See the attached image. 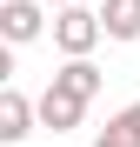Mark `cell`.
<instances>
[{"instance_id": "6da1fadb", "label": "cell", "mask_w": 140, "mask_h": 147, "mask_svg": "<svg viewBox=\"0 0 140 147\" xmlns=\"http://www.w3.org/2000/svg\"><path fill=\"white\" fill-rule=\"evenodd\" d=\"M100 7H60L54 13V47H60V54L67 60H87L93 54V47H100Z\"/></svg>"}, {"instance_id": "7a4b0ae2", "label": "cell", "mask_w": 140, "mask_h": 147, "mask_svg": "<svg viewBox=\"0 0 140 147\" xmlns=\"http://www.w3.org/2000/svg\"><path fill=\"white\" fill-rule=\"evenodd\" d=\"M40 7L33 0H0V34H7V47H27V40H40Z\"/></svg>"}, {"instance_id": "3957f363", "label": "cell", "mask_w": 140, "mask_h": 147, "mask_svg": "<svg viewBox=\"0 0 140 147\" xmlns=\"http://www.w3.org/2000/svg\"><path fill=\"white\" fill-rule=\"evenodd\" d=\"M33 120H40V100H27L20 87L0 94V140H27V134H33Z\"/></svg>"}, {"instance_id": "277c9868", "label": "cell", "mask_w": 140, "mask_h": 147, "mask_svg": "<svg viewBox=\"0 0 140 147\" xmlns=\"http://www.w3.org/2000/svg\"><path fill=\"white\" fill-rule=\"evenodd\" d=\"M80 114H87V100H74V94H60L54 80H47V94H40V127L67 134V127H80Z\"/></svg>"}, {"instance_id": "5b68a950", "label": "cell", "mask_w": 140, "mask_h": 147, "mask_svg": "<svg viewBox=\"0 0 140 147\" xmlns=\"http://www.w3.org/2000/svg\"><path fill=\"white\" fill-rule=\"evenodd\" d=\"M107 40H140V0H100Z\"/></svg>"}, {"instance_id": "8992f818", "label": "cell", "mask_w": 140, "mask_h": 147, "mask_svg": "<svg viewBox=\"0 0 140 147\" xmlns=\"http://www.w3.org/2000/svg\"><path fill=\"white\" fill-rule=\"evenodd\" d=\"M54 87L74 94V100H93V94H100V67H93V60H67V67L54 74Z\"/></svg>"}, {"instance_id": "52a82bcc", "label": "cell", "mask_w": 140, "mask_h": 147, "mask_svg": "<svg viewBox=\"0 0 140 147\" xmlns=\"http://www.w3.org/2000/svg\"><path fill=\"white\" fill-rule=\"evenodd\" d=\"M113 127H120V134H127V140L140 147V100H133V107H120V114H113Z\"/></svg>"}, {"instance_id": "ba28073f", "label": "cell", "mask_w": 140, "mask_h": 147, "mask_svg": "<svg viewBox=\"0 0 140 147\" xmlns=\"http://www.w3.org/2000/svg\"><path fill=\"white\" fill-rule=\"evenodd\" d=\"M93 147H133V140H127V134H120V127H113V120H107V127L93 134Z\"/></svg>"}, {"instance_id": "9c48e42d", "label": "cell", "mask_w": 140, "mask_h": 147, "mask_svg": "<svg viewBox=\"0 0 140 147\" xmlns=\"http://www.w3.org/2000/svg\"><path fill=\"white\" fill-rule=\"evenodd\" d=\"M54 7H74V0H54Z\"/></svg>"}]
</instances>
